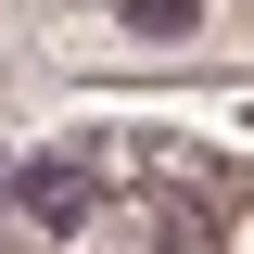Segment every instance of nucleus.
Masks as SVG:
<instances>
[{"label": "nucleus", "instance_id": "obj_1", "mask_svg": "<svg viewBox=\"0 0 254 254\" xmlns=\"http://www.w3.org/2000/svg\"><path fill=\"white\" fill-rule=\"evenodd\" d=\"M26 203L38 216H76V203H89V165H26Z\"/></svg>", "mask_w": 254, "mask_h": 254}]
</instances>
